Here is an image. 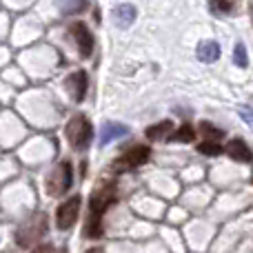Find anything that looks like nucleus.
Wrapping results in <instances>:
<instances>
[{"label":"nucleus","mask_w":253,"mask_h":253,"mask_svg":"<svg viewBox=\"0 0 253 253\" xmlns=\"http://www.w3.org/2000/svg\"><path fill=\"white\" fill-rule=\"evenodd\" d=\"M198 153H202V156H220V153H224V149L220 142H209V140H205L202 144H198Z\"/></svg>","instance_id":"obj_19"},{"label":"nucleus","mask_w":253,"mask_h":253,"mask_svg":"<svg viewBox=\"0 0 253 253\" xmlns=\"http://www.w3.org/2000/svg\"><path fill=\"white\" fill-rule=\"evenodd\" d=\"M71 184H74V167H71L69 160H65L58 167H53V169L49 171L47 180H44V189H47V193L51 198L65 196V193L71 189Z\"/></svg>","instance_id":"obj_4"},{"label":"nucleus","mask_w":253,"mask_h":253,"mask_svg":"<svg viewBox=\"0 0 253 253\" xmlns=\"http://www.w3.org/2000/svg\"><path fill=\"white\" fill-rule=\"evenodd\" d=\"M200 131H202V135H205L209 142H220V140H222V135H224L218 126H213L211 123H200Z\"/></svg>","instance_id":"obj_17"},{"label":"nucleus","mask_w":253,"mask_h":253,"mask_svg":"<svg viewBox=\"0 0 253 253\" xmlns=\"http://www.w3.org/2000/svg\"><path fill=\"white\" fill-rule=\"evenodd\" d=\"M69 34H71V38H74L76 47H78L80 56H83V58H91L93 47H96V40H93L91 29H89L84 22H74V25L69 27Z\"/></svg>","instance_id":"obj_7"},{"label":"nucleus","mask_w":253,"mask_h":253,"mask_svg":"<svg viewBox=\"0 0 253 253\" xmlns=\"http://www.w3.org/2000/svg\"><path fill=\"white\" fill-rule=\"evenodd\" d=\"M196 56H198V60L200 62L211 65V62H215L220 58V44L215 42V40H205V42L198 44Z\"/></svg>","instance_id":"obj_11"},{"label":"nucleus","mask_w":253,"mask_h":253,"mask_svg":"<svg viewBox=\"0 0 253 253\" xmlns=\"http://www.w3.org/2000/svg\"><path fill=\"white\" fill-rule=\"evenodd\" d=\"M233 62H236L238 67H249V53H247V47L242 42H238L236 47H233Z\"/></svg>","instance_id":"obj_18"},{"label":"nucleus","mask_w":253,"mask_h":253,"mask_svg":"<svg viewBox=\"0 0 253 253\" xmlns=\"http://www.w3.org/2000/svg\"><path fill=\"white\" fill-rule=\"evenodd\" d=\"M56 7L62 16H71V13H80L87 7V0H56Z\"/></svg>","instance_id":"obj_15"},{"label":"nucleus","mask_w":253,"mask_h":253,"mask_svg":"<svg viewBox=\"0 0 253 253\" xmlns=\"http://www.w3.org/2000/svg\"><path fill=\"white\" fill-rule=\"evenodd\" d=\"M80 207H83V198H80L78 193L67 198V200L58 207L56 209V227L60 229V231H67V229L74 227L78 215H80Z\"/></svg>","instance_id":"obj_6"},{"label":"nucleus","mask_w":253,"mask_h":253,"mask_svg":"<svg viewBox=\"0 0 253 253\" xmlns=\"http://www.w3.org/2000/svg\"><path fill=\"white\" fill-rule=\"evenodd\" d=\"M65 135H67L69 144L76 149V151H84L93 140V126H91V123H89L87 116L76 114L65 126Z\"/></svg>","instance_id":"obj_3"},{"label":"nucleus","mask_w":253,"mask_h":253,"mask_svg":"<svg viewBox=\"0 0 253 253\" xmlns=\"http://www.w3.org/2000/svg\"><path fill=\"white\" fill-rule=\"evenodd\" d=\"M240 116H242V120H245L247 125L253 126V107H242V109H240Z\"/></svg>","instance_id":"obj_21"},{"label":"nucleus","mask_w":253,"mask_h":253,"mask_svg":"<svg viewBox=\"0 0 253 253\" xmlns=\"http://www.w3.org/2000/svg\"><path fill=\"white\" fill-rule=\"evenodd\" d=\"M171 142H193L196 140V129L191 125H182L173 135H169Z\"/></svg>","instance_id":"obj_16"},{"label":"nucleus","mask_w":253,"mask_h":253,"mask_svg":"<svg viewBox=\"0 0 253 253\" xmlns=\"http://www.w3.org/2000/svg\"><path fill=\"white\" fill-rule=\"evenodd\" d=\"M224 151H227V156L233 158L236 162H253L251 147L242 138H231L227 142V147H224Z\"/></svg>","instance_id":"obj_9"},{"label":"nucleus","mask_w":253,"mask_h":253,"mask_svg":"<svg viewBox=\"0 0 253 253\" xmlns=\"http://www.w3.org/2000/svg\"><path fill=\"white\" fill-rule=\"evenodd\" d=\"M4 62H7V49L0 47V67H2Z\"/></svg>","instance_id":"obj_23"},{"label":"nucleus","mask_w":253,"mask_h":253,"mask_svg":"<svg viewBox=\"0 0 253 253\" xmlns=\"http://www.w3.org/2000/svg\"><path fill=\"white\" fill-rule=\"evenodd\" d=\"M251 180H253V175H251Z\"/></svg>","instance_id":"obj_26"},{"label":"nucleus","mask_w":253,"mask_h":253,"mask_svg":"<svg viewBox=\"0 0 253 253\" xmlns=\"http://www.w3.org/2000/svg\"><path fill=\"white\" fill-rule=\"evenodd\" d=\"M116 200H118V191H116L114 182H105L93 189L91 198H89V220L87 227H84V236L87 238L102 236V215Z\"/></svg>","instance_id":"obj_1"},{"label":"nucleus","mask_w":253,"mask_h":253,"mask_svg":"<svg viewBox=\"0 0 253 253\" xmlns=\"http://www.w3.org/2000/svg\"><path fill=\"white\" fill-rule=\"evenodd\" d=\"M240 0H209V9L213 16H231L238 11Z\"/></svg>","instance_id":"obj_14"},{"label":"nucleus","mask_w":253,"mask_h":253,"mask_svg":"<svg viewBox=\"0 0 253 253\" xmlns=\"http://www.w3.org/2000/svg\"><path fill=\"white\" fill-rule=\"evenodd\" d=\"M129 135V126L123 125V123H105L100 129V147H107L109 142L114 140H120Z\"/></svg>","instance_id":"obj_10"},{"label":"nucleus","mask_w":253,"mask_h":253,"mask_svg":"<svg viewBox=\"0 0 253 253\" xmlns=\"http://www.w3.org/2000/svg\"><path fill=\"white\" fill-rule=\"evenodd\" d=\"M135 20V7L133 4H118L114 9V22L120 29H129Z\"/></svg>","instance_id":"obj_12"},{"label":"nucleus","mask_w":253,"mask_h":253,"mask_svg":"<svg viewBox=\"0 0 253 253\" xmlns=\"http://www.w3.org/2000/svg\"><path fill=\"white\" fill-rule=\"evenodd\" d=\"M16 173V165H13L11 158L7 156H0V180L2 178H9V175Z\"/></svg>","instance_id":"obj_20"},{"label":"nucleus","mask_w":253,"mask_h":253,"mask_svg":"<svg viewBox=\"0 0 253 253\" xmlns=\"http://www.w3.org/2000/svg\"><path fill=\"white\" fill-rule=\"evenodd\" d=\"M31 253H56V247L49 245V242H42V245H38Z\"/></svg>","instance_id":"obj_22"},{"label":"nucleus","mask_w":253,"mask_h":253,"mask_svg":"<svg viewBox=\"0 0 253 253\" xmlns=\"http://www.w3.org/2000/svg\"><path fill=\"white\" fill-rule=\"evenodd\" d=\"M65 89L67 93L71 96V100L74 102H83L84 96H87V89H89V76L84 69H78L74 71V74L67 76L65 80Z\"/></svg>","instance_id":"obj_8"},{"label":"nucleus","mask_w":253,"mask_h":253,"mask_svg":"<svg viewBox=\"0 0 253 253\" xmlns=\"http://www.w3.org/2000/svg\"><path fill=\"white\" fill-rule=\"evenodd\" d=\"M173 133V123L171 120H162V123H156L147 129V138L158 142V140H169V135Z\"/></svg>","instance_id":"obj_13"},{"label":"nucleus","mask_w":253,"mask_h":253,"mask_svg":"<svg viewBox=\"0 0 253 253\" xmlns=\"http://www.w3.org/2000/svg\"><path fill=\"white\" fill-rule=\"evenodd\" d=\"M47 224H49L47 213H42V211L31 213L29 218H27L25 222H20V227L16 229V245L27 249V247L40 242L44 238V233H47Z\"/></svg>","instance_id":"obj_2"},{"label":"nucleus","mask_w":253,"mask_h":253,"mask_svg":"<svg viewBox=\"0 0 253 253\" xmlns=\"http://www.w3.org/2000/svg\"><path fill=\"white\" fill-rule=\"evenodd\" d=\"M87 253H105V251H102V249H100V247H91V249H89Z\"/></svg>","instance_id":"obj_24"},{"label":"nucleus","mask_w":253,"mask_h":253,"mask_svg":"<svg viewBox=\"0 0 253 253\" xmlns=\"http://www.w3.org/2000/svg\"><path fill=\"white\" fill-rule=\"evenodd\" d=\"M149 158H151V149H149L147 144H135V147L126 149L123 156L114 162V167H111V169H114L116 173H125V171H129V169L142 167Z\"/></svg>","instance_id":"obj_5"},{"label":"nucleus","mask_w":253,"mask_h":253,"mask_svg":"<svg viewBox=\"0 0 253 253\" xmlns=\"http://www.w3.org/2000/svg\"><path fill=\"white\" fill-rule=\"evenodd\" d=\"M4 240V233H2V227H0V242Z\"/></svg>","instance_id":"obj_25"}]
</instances>
